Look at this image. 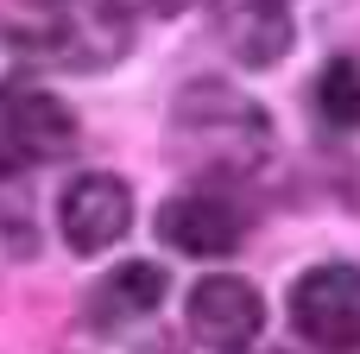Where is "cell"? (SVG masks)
Returning <instances> with one entry per match:
<instances>
[{"label": "cell", "mask_w": 360, "mask_h": 354, "mask_svg": "<svg viewBox=\"0 0 360 354\" xmlns=\"http://www.w3.org/2000/svg\"><path fill=\"white\" fill-rule=\"evenodd\" d=\"M158 234L190 253V260H215V253H234L240 234H247V215L221 196V190H184L158 209Z\"/></svg>", "instance_id": "obj_4"}, {"label": "cell", "mask_w": 360, "mask_h": 354, "mask_svg": "<svg viewBox=\"0 0 360 354\" xmlns=\"http://www.w3.org/2000/svg\"><path fill=\"white\" fill-rule=\"evenodd\" d=\"M158 298H165V272L146 266V260H133V266H120L114 279H101L95 317H108V323H139V317L158 310Z\"/></svg>", "instance_id": "obj_7"}, {"label": "cell", "mask_w": 360, "mask_h": 354, "mask_svg": "<svg viewBox=\"0 0 360 354\" xmlns=\"http://www.w3.org/2000/svg\"><path fill=\"white\" fill-rule=\"evenodd\" d=\"M291 329L310 348H360V266H310L291 285Z\"/></svg>", "instance_id": "obj_2"}, {"label": "cell", "mask_w": 360, "mask_h": 354, "mask_svg": "<svg viewBox=\"0 0 360 354\" xmlns=\"http://www.w3.org/2000/svg\"><path fill=\"white\" fill-rule=\"evenodd\" d=\"M316 101L335 127H354L360 133V57H335L316 82Z\"/></svg>", "instance_id": "obj_8"}, {"label": "cell", "mask_w": 360, "mask_h": 354, "mask_svg": "<svg viewBox=\"0 0 360 354\" xmlns=\"http://www.w3.org/2000/svg\"><path fill=\"white\" fill-rule=\"evenodd\" d=\"M190 329H196V342H209V348H253L259 342V329H266V298L247 285V279H202L196 291H190Z\"/></svg>", "instance_id": "obj_5"}, {"label": "cell", "mask_w": 360, "mask_h": 354, "mask_svg": "<svg viewBox=\"0 0 360 354\" xmlns=\"http://www.w3.org/2000/svg\"><path fill=\"white\" fill-rule=\"evenodd\" d=\"M95 25H101V19H95V13H82V6L13 13L6 44H19V51H32V57H44V63H101V57H114L120 44H101V32H95Z\"/></svg>", "instance_id": "obj_6"}, {"label": "cell", "mask_w": 360, "mask_h": 354, "mask_svg": "<svg viewBox=\"0 0 360 354\" xmlns=\"http://www.w3.org/2000/svg\"><path fill=\"white\" fill-rule=\"evenodd\" d=\"M76 146V108L44 82H0V177L38 171Z\"/></svg>", "instance_id": "obj_1"}, {"label": "cell", "mask_w": 360, "mask_h": 354, "mask_svg": "<svg viewBox=\"0 0 360 354\" xmlns=\"http://www.w3.org/2000/svg\"><path fill=\"white\" fill-rule=\"evenodd\" d=\"M57 228H63L70 253H82V260L108 253V247H114V241L133 228V196H127V184H120V177H108V171L76 177V184L63 190Z\"/></svg>", "instance_id": "obj_3"}, {"label": "cell", "mask_w": 360, "mask_h": 354, "mask_svg": "<svg viewBox=\"0 0 360 354\" xmlns=\"http://www.w3.org/2000/svg\"><path fill=\"white\" fill-rule=\"evenodd\" d=\"M120 13H139V19H177V13H190L196 0H114Z\"/></svg>", "instance_id": "obj_9"}]
</instances>
